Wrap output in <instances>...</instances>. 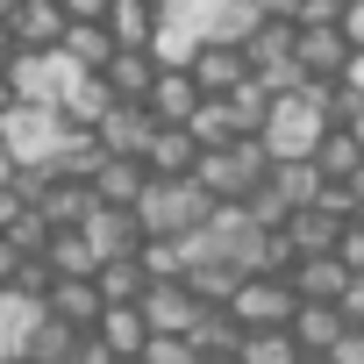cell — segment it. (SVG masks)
Masks as SVG:
<instances>
[{"label": "cell", "instance_id": "1", "mask_svg": "<svg viewBox=\"0 0 364 364\" xmlns=\"http://www.w3.org/2000/svg\"><path fill=\"white\" fill-rule=\"evenodd\" d=\"M136 229L143 236H186V229H200L208 215H215V200H208V186L186 171V178H143V193H136Z\"/></svg>", "mask_w": 364, "mask_h": 364}, {"label": "cell", "instance_id": "2", "mask_svg": "<svg viewBox=\"0 0 364 364\" xmlns=\"http://www.w3.org/2000/svg\"><path fill=\"white\" fill-rule=\"evenodd\" d=\"M65 114L58 107H43V100H8L0 107V157H8V171H22V164H50L58 157V143H65Z\"/></svg>", "mask_w": 364, "mask_h": 364}, {"label": "cell", "instance_id": "3", "mask_svg": "<svg viewBox=\"0 0 364 364\" xmlns=\"http://www.w3.org/2000/svg\"><path fill=\"white\" fill-rule=\"evenodd\" d=\"M321 129H328V114L307 100V79H300L293 93H279V100L264 107V122H257V143H264V157H272V164H279V157H314Z\"/></svg>", "mask_w": 364, "mask_h": 364}, {"label": "cell", "instance_id": "4", "mask_svg": "<svg viewBox=\"0 0 364 364\" xmlns=\"http://www.w3.org/2000/svg\"><path fill=\"white\" fill-rule=\"evenodd\" d=\"M264 171H272V157H264V143H257V136H236V143H222V150H200V157H193V178L208 186V200H243Z\"/></svg>", "mask_w": 364, "mask_h": 364}, {"label": "cell", "instance_id": "5", "mask_svg": "<svg viewBox=\"0 0 364 364\" xmlns=\"http://www.w3.org/2000/svg\"><path fill=\"white\" fill-rule=\"evenodd\" d=\"M222 307L236 314V328H286V321H293V307H300V293H293V279H286V272H243V279H236V293H229Z\"/></svg>", "mask_w": 364, "mask_h": 364}, {"label": "cell", "instance_id": "6", "mask_svg": "<svg viewBox=\"0 0 364 364\" xmlns=\"http://www.w3.org/2000/svg\"><path fill=\"white\" fill-rule=\"evenodd\" d=\"M72 79H79V65H72L65 50H15V58H8V86H15V100H43V107H58Z\"/></svg>", "mask_w": 364, "mask_h": 364}, {"label": "cell", "instance_id": "7", "mask_svg": "<svg viewBox=\"0 0 364 364\" xmlns=\"http://www.w3.org/2000/svg\"><path fill=\"white\" fill-rule=\"evenodd\" d=\"M136 307H143V328H150V336H186V328H193V314H200L208 300H193V286H186V279H143Z\"/></svg>", "mask_w": 364, "mask_h": 364}, {"label": "cell", "instance_id": "8", "mask_svg": "<svg viewBox=\"0 0 364 364\" xmlns=\"http://www.w3.org/2000/svg\"><path fill=\"white\" fill-rule=\"evenodd\" d=\"M150 129H157V114H150L143 100H107V114L93 122V143H100L107 157H143Z\"/></svg>", "mask_w": 364, "mask_h": 364}, {"label": "cell", "instance_id": "9", "mask_svg": "<svg viewBox=\"0 0 364 364\" xmlns=\"http://www.w3.org/2000/svg\"><path fill=\"white\" fill-rule=\"evenodd\" d=\"M186 72H193L200 100H222L229 86H243V79H250V65H243V50H236V43H193Z\"/></svg>", "mask_w": 364, "mask_h": 364}, {"label": "cell", "instance_id": "10", "mask_svg": "<svg viewBox=\"0 0 364 364\" xmlns=\"http://www.w3.org/2000/svg\"><path fill=\"white\" fill-rule=\"evenodd\" d=\"M0 29H8L15 50H58V36H65V8H58V0H15V15L0 22Z\"/></svg>", "mask_w": 364, "mask_h": 364}, {"label": "cell", "instance_id": "11", "mask_svg": "<svg viewBox=\"0 0 364 364\" xmlns=\"http://www.w3.org/2000/svg\"><path fill=\"white\" fill-rule=\"evenodd\" d=\"M193 157H200V143L186 136V122H157L150 143H143V171H150V178H186Z\"/></svg>", "mask_w": 364, "mask_h": 364}, {"label": "cell", "instance_id": "12", "mask_svg": "<svg viewBox=\"0 0 364 364\" xmlns=\"http://www.w3.org/2000/svg\"><path fill=\"white\" fill-rule=\"evenodd\" d=\"M343 58H350V43H343V29H336V22L293 29V65H300L307 79H336V72H343Z\"/></svg>", "mask_w": 364, "mask_h": 364}, {"label": "cell", "instance_id": "13", "mask_svg": "<svg viewBox=\"0 0 364 364\" xmlns=\"http://www.w3.org/2000/svg\"><path fill=\"white\" fill-rule=\"evenodd\" d=\"M36 307H43V314H58L65 328H93L107 300H100V286H93V279H50Z\"/></svg>", "mask_w": 364, "mask_h": 364}, {"label": "cell", "instance_id": "14", "mask_svg": "<svg viewBox=\"0 0 364 364\" xmlns=\"http://www.w3.org/2000/svg\"><path fill=\"white\" fill-rule=\"evenodd\" d=\"M143 157H100L93 171H86V186H93V208H136V193H143Z\"/></svg>", "mask_w": 364, "mask_h": 364}, {"label": "cell", "instance_id": "15", "mask_svg": "<svg viewBox=\"0 0 364 364\" xmlns=\"http://www.w3.org/2000/svg\"><path fill=\"white\" fill-rule=\"evenodd\" d=\"M36 215H43L50 229H79V222L93 215V186H86V178L50 171V178H43V193H36Z\"/></svg>", "mask_w": 364, "mask_h": 364}, {"label": "cell", "instance_id": "16", "mask_svg": "<svg viewBox=\"0 0 364 364\" xmlns=\"http://www.w3.org/2000/svg\"><path fill=\"white\" fill-rule=\"evenodd\" d=\"M279 229H286L293 257H321V250H336V236H343V215L314 200V208H293V215H286Z\"/></svg>", "mask_w": 364, "mask_h": 364}, {"label": "cell", "instance_id": "17", "mask_svg": "<svg viewBox=\"0 0 364 364\" xmlns=\"http://www.w3.org/2000/svg\"><path fill=\"white\" fill-rule=\"evenodd\" d=\"M143 107H150L157 122H186V114L200 107V86H193V72H186V65H157V79H150Z\"/></svg>", "mask_w": 364, "mask_h": 364}, {"label": "cell", "instance_id": "18", "mask_svg": "<svg viewBox=\"0 0 364 364\" xmlns=\"http://www.w3.org/2000/svg\"><path fill=\"white\" fill-rule=\"evenodd\" d=\"M79 229H86V243L100 250V264H107V257H136V243H143V229H136L129 208H93Z\"/></svg>", "mask_w": 364, "mask_h": 364}, {"label": "cell", "instance_id": "19", "mask_svg": "<svg viewBox=\"0 0 364 364\" xmlns=\"http://www.w3.org/2000/svg\"><path fill=\"white\" fill-rule=\"evenodd\" d=\"M286 336H293L307 357H328V350H336V336H343L336 300H300V307H293V321H286Z\"/></svg>", "mask_w": 364, "mask_h": 364}, {"label": "cell", "instance_id": "20", "mask_svg": "<svg viewBox=\"0 0 364 364\" xmlns=\"http://www.w3.org/2000/svg\"><path fill=\"white\" fill-rule=\"evenodd\" d=\"M107 36L114 50H150L157 43V0H107Z\"/></svg>", "mask_w": 364, "mask_h": 364}, {"label": "cell", "instance_id": "21", "mask_svg": "<svg viewBox=\"0 0 364 364\" xmlns=\"http://www.w3.org/2000/svg\"><path fill=\"white\" fill-rule=\"evenodd\" d=\"M79 336H86V328H65L58 314H43V307H36V314H29V328H22V364H65Z\"/></svg>", "mask_w": 364, "mask_h": 364}, {"label": "cell", "instance_id": "22", "mask_svg": "<svg viewBox=\"0 0 364 364\" xmlns=\"http://www.w3.org/2000/svg\"><path fill=\"white\" fill-rule=\"evenodd\" d=\"M264 186H272V193L286 200V215H293V208H314V200H321L328 178L314 171V157H279V164L264 171Z\"/></svg>", "mask_w": 364, "mask_h": 364}, {"label": "cell", "instance_id": "23", "mask_svg": "<svg viewBox=\"0 0 364 364\" xmlns=\"http://www.w3.org/2000/svg\"><path fill=\"white\" fill-rule=\"evenodd\" d=\"M236 50H243V65H250V72H272V65H286V58H293V22H286V15H264Z\"/></svg>", "mask_w": 364, "mask_h": 364}, {"label": "cell", "instance_id": "24", "mask_svg": "<svg viewBox=\"0 0 364 364\" xmlns=\"http://www.w3.org/2000/svg\"><path fill=\"white\" fill-rule=\"evenodd\" d=\"M43 264H50L58 279H93V272H100V250L86 243V229H50Z\"/></svg>", "mask_w": 364, "mask_h": 364}, {"label": "cell", "instance_id": "25", "mask_svg": "<svg viewBox=\"0 0 364 364\" xmlns=\"http://www.w3.org/2000/svg\"><path fill=\"white\" fill-rule=\"evenodd\" d=\"M93 336H100L114 357H136L150 328H143V307H136V300H107V307H100V321H93Z\"/></svg>", "mask_w": 364, "mask_h": 364}, {"label": "cell", "instance_id": "26", "mask_svg": "<svg viewBox=\"0 0 364 364\" xmlns=\"http://www.w3.org/2000/svg\"><path fill=\"white\" fill-rule=\"evenodd\" d=\"M100 79H107L114 100H143L150 79H157V58H150V50H114V58L100 65Z\"/></svg>", "mask_w": 364, "mask_h": 364}, {"label": "cell", "instance_id": "27", "mask_svg": "<svg viewBox=\"0 0 364 364\" xmlns=\"http://www.w3.org/2000/svg\"><path fill=\"white\" fill-rule=\"evenodd\" d=\"M286 279H293V293H300V300H336L350 272H343V257H336V250H321V257H293V272H286Z\"/></svg>", "mask_w": 364, "mask_h": 364}, {"label": "cell", "instance_id": "28", "mask_svg": "<svg viewBox=\"0 0 364 364\" xmlns=\"http://www.w3.org/2000/svg\"><path fill=\"white\" fill-rule=\"evenodd\" d=\"M357 164H364V136H357L350 122H328L321 143H314V171H321V178H343V171H357Z\"/></svg>", "mask_w": 364, "mask_h": 364}, {"label": "cell", "instance_id": "29", "mask_svg": "<svg viewBox=\"0 0 364 364\" xmlns=\"http://www.w3.org/2000/svg\"><path fill=\"white\" fill-rule=\"evenodd\" d=\"M58 50H65V58H72L79 72H100V65L114 58V36H107V22H65Z\"/></svg>", "mask_w": 364, "mask_h": 364}, {"label": "cell", "instance_id": "30", "mask_svg": "<svg viewBox=\"0 0 364 364\" xmlns=\"http://www.w3.org/2000/svg\"><path fill=\"white\" fill-rule=\"evenodd\" d=\"M107 100H114V93H107V79H100V72H79V79L65 86V100H58V114H65L72 129H93V122L107 114Z\"/></svg>", "mask_w": 364, "mask_h": 364}, {"label": "cell", "instance_id": "31", "mask_svg": "<svg viewBox=\"0 0 364 364\" xmlns=\"http://www.w3.org/2000/svg\"><path fill=\"white\" fill-rule=\"evenodd\" d=\"M186 136H193L200 150H222V143H236V136H250V129L236 122V107H229V100H200V107L186 114Z\"/></svg>", "mask_w": 364, "mask_h": 364}, {"label": "cell", "instance_id": "32", "mask_svg": "<svg viewBox=\"0 0 364 364\" xmlns=\"http://www.w3.org/2000/svg\"><path fill=\"white\" fill-rule=\"evenodd\" d=\"M186 336H193V350H200V357H229L243 328H236V314H229V307H200Z\"/></svg>", "mask_w": 364, "mask_h": 364}, {"label": "cell", "instance_id": "33", "mask_svg": "<svg viewBox=\"0 0 364 364\" xmlns=\"http://www.w3.org/2000/svg\"><path fill=\"white\" fill-rule=\"evenodd\" d=\"M293 357H300V343L286 328H243L236 336V364H293Z\"/></svg>", "mask_w": 364, "mask_h": 364}, {"label": "cell", "instance_id": "34", "mask_svg": "<svg viewBox=\"0 0 364 364\" xmlns=\"http://www.w3.org/2000/svg\"><path fill=\"white\" fill-rule=\"evenodd\" d=\"M36 300H22L15 286H0V364H15L22 357V328H29Z\"/></svg>", "mask_w": 364, "mask_h": 364}, {"label": "cell", "instance_id": "35", "mask_svg": "<svg viewBox=\"0 0 364 364\" xmlns=\"http://www.w3.org/2000/svg\"><path fill=\"white\" fill-rule=\"evenodd\" d=\"M93 286H100V300H136V293H143V264H136V257H107V264L93 272Z\"/></svg>", "mask_w": 364, "mask_h": 364}, {"label": "cell", "instance_id": "36", "mask_svg": "<svg viewBox=\"0 0 364 364\" xmlns=\"http://www.w3.org/2000/svg\"><path fill=\"white\" fill-rule=\"evenodd\" d=\"M129 364H200V350H193V336H143V350Z\"/></svg>", "mask_w": 364, "mask_h": 364}, {"label": "cell", "instance_id": "37", "mask_svg": "<svg viewBox=\"0 0 364 364\" xmlns=\"http://www.w3.org/2000/svg\"><path fill=\"white\" fill-rule=\"evenodd\" d=\"M0 236H8V243H15L22 257H43V243H50V222H43L36 208H15V222L0 229Z\"/></svg>", "mask_w": 364, "mask_h": 364}, {"label": "cell", "instance_id": "38", "mask_svg": "<svg viewBox=\"0 0 364 364\" xmlns=\"http://www.w3.org/2000/svg\"><path fill=\"white\" fill-rule=\"evenodd\" d=\"M336 257H343V272H364V215H350V222H343Z\"/></svg>", "mask_w": 364, "mask_h": 364}, {"label": "cell", "instance_id": "39", "mask_svg": "<svg viewBox=\"0 0 364 364\" xmlns=\"http://www.w3.org/2000/svg\"><path fill=\"white\" fill-rule=\"evenodd\" d=\"M336 314H343V328H364V272H350V279H343Z\"/></svg>", "mask_w": 364, "mask_h": 364}, {"label": "cell", "instance_id": "40", "mask_svg": "<svg viewBox=\"0 0 364 364\" xmlns=\"http://www.w3.org/2000/svg\"><path fill=\"white\" fill-rule=\"evenodd\" d=\"M343 0H293V29H314V22H336Z\"/></svg>", "mask_w": 364, "mask_h": 364}, {"label": "cell", "instance_id": "41", "mask_svg": "<svg viewBox=\"0 0 364 364\" xmlns=\"http://www.w3.org/2000/svg\"><path fill=\"white\" fill-rule=\"evenodd\" d=\"M336 29H343V43H350V50H364V0H343Z\"/></svg>", "mask_w": 364, "mask_h": 364}, {"label": "cell", "instance_id": "42", "mask_svg": "<svg viewBox=\"0 0 364 364\" xmlns=\"http://www.w3.org/2000/svg\"><path fill=\"white\" fill-rule=\"evenodd\" d=\"M65 364H114V350H107V343H100L93 328H86V336L72 343V357H65Z\"/></svg>", "mask_w": 364, "mask_h": 364}, {"label": "cell", "instance_id": "43", "mask_svg": "<svg viewBox=\"0 0 364 364\" xmlns=\"http://www.w3.org/2000/svg\"><path fill=\"white\" fill-rule=\"evenodd\" d=\"M328 364H364V328H343L336 350H328Z\"/></svg>", "mask_w": 364, "mask_h": 364}, {"label": "cell", "instance_id": "44", "mask_svg": "<svg viewBox=\"0 0 364 364\" xmlns=\"http://www.w3.org/2000/svg\"><path fill=\"white\" fill-rule=\"evenodd\" d=\"M58 8H65V22H100L107 0H58Z\"/></svg>", "mask_w": 364, "mask_h": 364}, {"label": "cell", "instance_id": "45", "mask_svg": "<svg viewBox=\"0 0 364 364\" xmlns=\"http://www.w3.org/2000/svg\"><path fill=\"white\" fill-rule=\"evenodd\" d=\"M336 79H343V86H350V93H357V100H364V50H350V58H343V72H336Z\"/></svg>", "mask_w": 364, "mask_h": 364}, {"label": "cell", "instance_id": "46", "mask_svg": "<svg viewBox=\"0 0 364 364\" xmlns=\"http://www.w3.org/2000/svg\"><path fill=\"white\" fill-rule=\"evenodd\" d=\"M15 264H22V250H15L8 236H0V286H15Z\"/></svg>", "mask_w": 364, "mask_h": 364}, {"label": "cell", "instance_id": "47", "mask_svg": "<svg viewBox=\"0 0 364 364\" xmlns=\"http://www.w3.org/2000/svg\"><path fill=\"white\" fill-rule=\"evenodd\" d=\"M15 208H22V200H15V186H8V178H0V229L15 222Z\"/></svg>", "mask_w": 364, "mask_h": 364}, {"label": "cell", "instance_id": "48", "mask_svg": "<svg viewBox=\"0 0 364 364\" xmlns=\"http://www.w3.org/2000/svg\"><path fill=\"white\" fill-rule=\"evenodd\" d=\"M257 15H286L293 22V0H257Z\"/></svg>", "mask_w": 364, "mask_h": 364}, {"label": "cell", "instance_id": "49", "mask_svg": "<svg viewBox=\"0 0 364 364\" xmlns=\"http://www.w3.org/2000/svg\"><path fill=\"white\" fill-rule=\"evenodd\" d=\"M8 58H15V43H8V29H0V72H8Z\"/></svg>", "mask_w": 364, "mask_h": 364}, {"label": "cell", "instance_id": "50", "mask_svg": "<svg viewBox=\"0 0 364 364\" xmlns=\"http://www.w3.org/2000/svg\"><path fill=\"white\" fill-rule=\"evenodd\" d=\"M8 100H15V86H8V72H0V107H8Z\"/></svg>", "mask_w": 364, "mask_h": 364}, {"label": "cell", "instance_id": "51", "mask_svg": "<svg viewBox=\"0 0 364 364\" xmlns=\"http://www.w3.org/2000/svg\"><path fill=\"white\" fill-rule=\"evenodd\" d=\"M200 364H236V350H229V357H200Z\"/></svg>", "mask_w": 364, "mask_h": 364}, {"label": "cell", "instance_id": "52", "mask_svg": "<svg viewBox=\"0 0 364 364\" xmlns=\"http://www.w3.org/2000/svg\"><path fill=\"white\" fill-rule=\"evenodd\" d=\"M293 364H328V357H307V350H300V357H293Z\"/></svg>", "mask_w": 364, "mask_h": 364}, {"label": "cell", "instance_id": "53", "mask_svg": "<svg viewBox=\"0 0 364 364\" xmlns=\"http://www.w3.org/2000/svg\"><path fill=\"white\" fill-rule=\"evenodd\" d=\"M8 15H15V0H0V22H8Z\"/></svg>", "mask_w": 364, "mask_h": 364}, {"label": "cell", "instance_id": "54", "mask_svg": "<svg viewBox=\"0 0 364 364\" xmlns=\"http://www.w3.org/2000/svg\"><path fill=\"white\" fill-rule=\"evenodd\" d=\"M114 364H129V357H114Z\"/></svg>", "mask_w": 364, "mask_h": 364}]
</instances>
